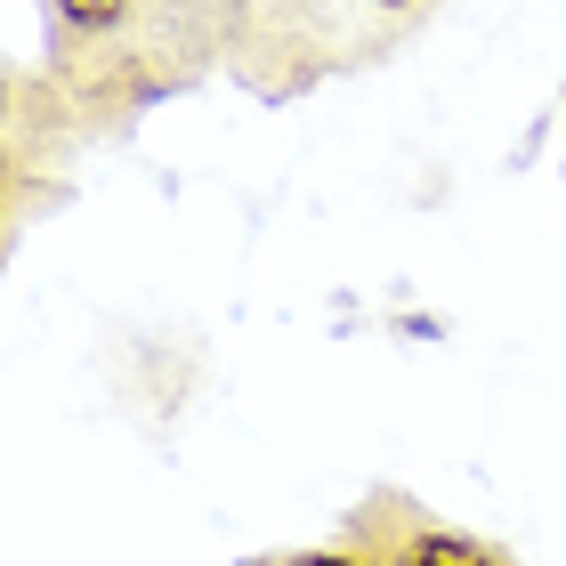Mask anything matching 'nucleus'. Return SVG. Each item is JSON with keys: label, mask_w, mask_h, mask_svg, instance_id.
<instances>
[{"label": "nucleus", "mask_w": 566, "mask_h": 566, "mask_svg": "<svg viewBox=\"0 0 566 566\" xmlns=\"http://www.w3.org/2000/svg\"><path fill=\"white\" fill-rule=\"evenodd\" d=\"M260 566H373V551H275Z\"/></svg>", "instance_id": "3"}, {"label": "nucleus", "mask_w": 566, "mask_h": 566, "mask_svg": "<svg viewBox=\"0 0 566 566\" xmlns=\"http://www.w3.org/2000/svg\"><path fill=\"white\" fill-rule=\"evenodd\" d=\"M49 9H57L65 33H114V24H130L138 0H49Z\"/></svg>", "instance_id": "2"}, {"label": "nucleus", "mask_w": 566, "mask_h": 566, "mask_svg": "<svg viewBox=\"0 0 566 566\" xmlns=\"http://www.w3.org/2000/svg\"><path fill=\"white\" fill-rule=\"evenodd\" d=\"M365 9H413V0H365Z\"/></svg>", "instance_id": "4"}, {"label": "nucleus", "mask_w": 566, "mask_h": 566, "mask_svg": "<svg viewBox=\"0 0 566 566\" xmlns=\"http://www.w3.org/2000/svg\"><path fill=\"white\" fill-rule=\"evenodd\" d=\"M356 534L373 543V566H510V551L478 543L461 526H437V518H421V510H405L389 494L356 510Z\"/></svg>", "instance_id": "1"}]
</instances>
